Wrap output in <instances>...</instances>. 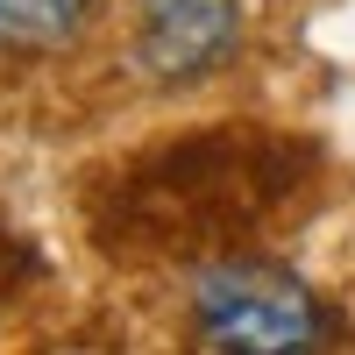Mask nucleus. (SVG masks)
<instances>
[{
	"instance_id": "1",
	"label": "nucleus",
	"mask_w": 355,
	"mask_h": 355,
	"mask_svg": "<svg viewBox=\"0 0 355 355\" xmlns=\"http://www.w3.org/2000/svg\"><path fill=\"white\" fill-rule=\"evenodd\" d=\"M192 327L206 348H242V355H291V348H327L341 327L327 299L277 270V263H214L192 284Z\"/></svg>"
},
{
	"instance_id": "2",
	"label": "nucleus",
	"mask_w": 355,
	"mask_h": 355,
	"mask_svg": "<svg viewBox=\"0 0 355 355\" xmlns=\"http://www.w3.org/2000/svg\"><path fill=\"white\" fill-rule=\"evenodd\" d=\"M249 0H135V64L157 85H192L242 50Z\"/></svg>"
},
{
	"instance_id": "3",
	"label": "nucleus",
	"mask_w": 355,
	"mask_h": 355,
	"mask_svg": "<svg viewBox=\"0 0 355 355\" xmlns=\"http://www.w3.org/2000/svg\"><path fill=\"white\" fill-rule=\"evenodd\" d=\"M93 0H0V50H50L78 36Z\"/></svg>"
}]
</instances>
